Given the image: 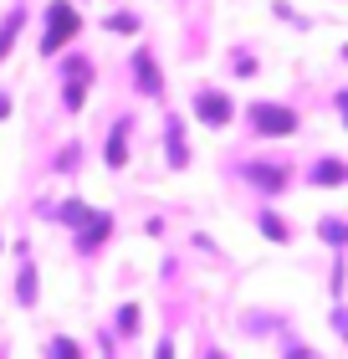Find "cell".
I'll use <instances>...</instances> for the list:
<instances>
[{"label":"cell","mask_w":348,"mask_h":359,"mask_svg":"<svg viewBox=\"0 0 348 359\" xmlns=\"http://www.w3.org/2000/svg\"><path fill=\"white\" fill-rule=\"evenodd\" d=\"M261 231H267L272 241H292V231H287V221H281V216H261Z\"/></svg>","instance_id":"9a60e30c"},{"label":"cell","mask_w":348,"mask_h":359,"mask_svg":"<svg viewBox=\"0 0 348 359\" xmlns=\"http://www.w3.org/2000/svg\"><path fill=\"white\" fill-rule=\"evenodd\" d=\"M46 359H82V349L72 339H52V344H46Z\"/></svg>","instance_id":"5bb4252c"},{"label":"cell","mask_w":348,"mask_h":359,"mask_svg":"<svg viewBox=\"0 0 348 359\" xmlns=\"http://www.w3.org/2000/svg\"><path fill=\"white\" fill-rule=\"evenodd\" d=\"M287 359H312L307 349H297V344H287Z\"/></svg>","instance_id":"ffe728a7"},{"label":"cell","mask_w":348,"mask_h":359,"mask_svg":"<svg viewBox=\"0 0 348 359\" xmlns=\"http://www.w3.org/2000/svg\"><path fill=\"white\" fill-rule=\"evenodd\" d=\"M164 144H169V170H185V165H190V139H185L179 113H169V118H164Z\"/></svg>","instance_id":"5b68a950"},{"label":"cell","mask_w":348,"mask_h":359,"mask_svg":"<svg viewBox=\"0 0 348 359\" xmlns=\"http://www.w3.org/2000/svg\"><path fill=\"white\" fill-rule=\"evenodd\" d=\"M0 118H11V97L6 93H0Z\"/></svg>","instance_id":"44dd1931"},{"label":"cell","mask_w":348,"mask_h":359,"mask_svg":"<svg viewBox=\"0 0 348 359\" xmlns=\"http://www.w3.org/2000/svg\"><path fill=\"white\" fill-rule=\"evenodd\" d=\"M118 329H123V334H134V329H139V303H123V313H118Z\"/></svg>","instance_id":"e0dca14e"},{"label":"cell","mask_w":348,"mask_h":359,"mask_svg":"<svg viewBox=\"0 0 348 359\" xmlns=\"http://www.w3.org/2000/svg\"><path fill=\"white\" fill-rule=\"evenodd\" d=\"M205 359H225V354H215V349H210V354H205Z\"/></svg>","instance_id":"7402d4cb"},{"label":"cell","mask_w":348,"mask_h":359,"mask_svg":"<svg viewBox=\"0 0 348 359\" xmlns=\"http://www.w3.org/2000/svg\"><path fill=\"white\" fill-rule=\"evenodd\" d=\"M113 31H139V21H134V15H128V11H118V15H113V21H108Z\"/></svg>","instance_id":"ac0fdd59"},{"label":"cell","mask_w":348,"mask_h":359,"mask_svg":"<svg viewBox=\"0 0 348 359\" xmlns=\"http://www.w3.org/2000/svg\"><path fill=\"white\" fill-rule=\"evenodd\" d=\"M15 298H21V308H36V267L21 262V272H15Z\"/></svg>","instance_id":"8fae6325"},{"label":"cell","mask_w":348,"mask_h":359,"mask_svg":"<svg viewBox=\"0 0 348 359\" xmlns=\"http://www.w3.org/2000/svg\"><path fill=\"white\" fill-rule=\"evenodd\" d=\"M21 21H26L21 11H11L6 21H0V62H6V52H11V41H15V31H21Z\"/></svg>","instance_id":"7c38bea8"},{"label":"cell","mask_w":348,"mask_h":359,"mask_svg":"<svg viewBox=\"0 0 348 359\" xmlns=\"http://www.w3.org/2000/svg\"><path fill=\"white\" fill-rule=\"evenodd\" d=\"M343 236H348V231H343V221H338V216H328V221H323V241H328V247H343Z\"/></svg>","instance_id":"2e32d148"},{"label":"cell","mask_w":348,"mask_h":359,"mask_svg":"<svg viewBox=\"0 0 348 359\" xmlns=\"http://www.w3.org/2000/svg\"><path fill=\"white\" fill-rule=\"evenodd\" d=\"M251 128L261 139H292L297 134V113L281 103H251Z\"/></svg>","instance_id":"7a4b0ae2"},{"label":"cell","mask_w":348,"mask_h":359,"mask_svg":"<svg viewBox=\"0 0 348 359\" xmlns=\"http://www.w3.org/2000/svg\"><path fill=\"white\" fill-rule=\"evenodd\" d=\"M108 236H113V216H108V210H97L92 226H82V231H77V252H82V257H92Z\"/></svg>","instance_id":"52a82bcc"},{"label":"cell","mask_w":348,"mask_h":359,"mask_svg":"<svg viewBox=\"0 0 348 359\" xmlns=\"http://www.w3.org/2000/svg\"><path fill=\"white\" fill-rule=\"evenodd\" d=\"M241 175L251 180V185H256L261 195H281V190H287V170H281L277 159H246Z\"/></svg>","instance_id":"277c9868"},{"label":"cell","mask_w":348,"mask_h":359,"mask_svg":"<svg viewBox=\"0 0 348 359\" xmlns=\"http://www.w3.org/2000/svg\"><path fill=\"white\" fill-rule=\"evenodd\" d=\"M195 118L210 123V128H225L230 118H236V103H230L225 93H215V88H200L195 93Z\"/></svg>","instance_id":"3957f363"},{"label":"cell","mask_w":348,"mask_h":359,"mask_svg":"<svg viewBox=\"0 0 348 359\" xmlns=\"http://www.w3.org/2000/svg\"><path fill=\"white\" fill-rule=\"evenodd\" d=\"M307 185H318V190H338V185H348V165H343V159H318V165L307 170Z\"/></svg>","instance_id":"9c48e42d"},{"label":"cell","mask_w":348,"mask_h":359,"mask_svg":"<svg viewBox=\"0 0 348 359\" xmlns=\"http://www.w3.org/2000/svg\"><path fill=\"white\" fill-rule=\"evenodd\" d=\"M77 31H82L77 6H67V0H52V6H46V31H41V57H57L62 46L77 36Z\"/></svg>","instance_id":"6da1fadb"},{"label":"cell","mask_w":348,"mask_h":359,"mask_svg":"<svg viewBox=\"0 0 348 359\" xmlns=\"http://www.w3.org/2000/svg\"><path fill=\"white\" fill-rule=\"evenodd\" d=\"M154 359H174V339H159V349H154Z\"/></svg>","instance_id":"d6986e66"},{"label":"cell","mask_w":348,"mask_h":359,"mask_svg":"<svg viewBox=\"0 0 348 359\" xmlns=\"http://www.w3.org/2000/svg\"><path fill=\"white\" fill-rule=\"evenodd\" d=\"M134 83H139L148 97H164V77H159L154 52H148V46H139V52H134Z\"/></svg>","instance_id":"8992f818"},{"label":"cell","mask_w":348,"mask_h":359,"mask_svg":"<svg viewBox=\"0 0 348 359\" xmlns=\"http://www.w3.org/2000/svg\"><path fill=\"white\" fill-rule=\"evenodd\" d=\"M82 103H88V83H67L62 88V108L67 113H82Z\"/></svg>","instance_id":"4fadbf2b"},{"label":"cell","mask_w":348,"mask_h":359,"mask_svg":"<svg viewBox=\"0 0 348 359\" xmlns=\"http://www.w3.org/2000/svg\"><path fill=\"white\" fill-rule=\"evenodd\" d=\"M62 77H67V83H92V77H97V67H92V57L72 52V57H62Z\"/></svg>","instance_id":"30bf717a"},{"label":"cell","mask_w":348,"mask_h":359,"mask_svg":"<svg viewBox=\"0 0 348 359\" xmlns=\"http://www.w3.org/2000/svg\"><path fill=\"white\" fill-rule=\"evenodd\" d=\"M128 134H134V118H118V123H113L108 149H103V165H108V170H123V159H128Z\"/></svg>","instance_id":"ba28073f"}]
</instances>
